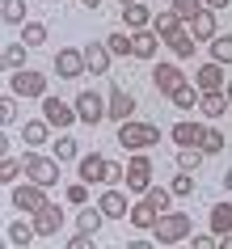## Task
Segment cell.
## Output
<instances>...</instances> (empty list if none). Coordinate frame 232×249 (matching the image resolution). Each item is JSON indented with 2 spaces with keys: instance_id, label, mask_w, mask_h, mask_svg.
<instances>
[{
  "instance_id": "cell-1",
  "label": "cell",
  "mask_w": 232,
  "mask_h": 249,
  "mask_svg": "<svg viewBox=\"0 0 232 249\" xmlns=\"http://www.w3.org/2000/svg\"><path fill=\"white\" fill-rule=\"evenodd\" d=\"M118 144L131 148V152L156 148L161 144V127L156 123H140V118H127V123H118Z\"/></svg>"
},
{
  "instance_id": "cell-2",
  "label": "cell",
  "mask_w": 232,
  "mask_h": 249,
  "mask_svg": "<svg viewBox=\"0 0 232 249\" xmlns=\"http://www.w3.org/2000/svg\"><path fill=\"white\" fill-rule=\"evenodd\" d=\"M190 232H194V220L186 211H165V215L156 220V228H152L156 245H178V241H186Z\"/></svg>"
},
{
  "instance_id": "cell-3",
  "label": "cell",
  "mask_w": 232,
  "mask_h": 249,
  "mask_svg": "<svg viewBox=\"0 0 232 249\" xmlns=\"http://www.w3.org/2000/svg\"><path fill=\"white\" fill-rule=\"evenodd\" d=\"M9 203H13V211H21V215H34V211H42L51 198H47V186H38V182H21V186H13V195H9Z\"/></svg>"
},
{
  "instance_id": "cell-4",
  "label": "cell",
  "mask_w": 232,
  "mask_h": 249,
  "mask_svg": "<svg viewBox=\"0 0 232 249\" xmlns=\"http://www.w3.org/2000/svg\"><path fill=\"white\" fill-rule=\"evenodd\" d=\"M59 165L64 160L59 157H42V152H26V178L30 182H38V186H59Z\"/></svg>"
},
{
  "instance_id": "cell-5",
  "label": "cell",
  "mask_w": 232,
  "mask_h": 249,
  "mask_svg": "<svg viewBox=\"0 0 232 249\" xmlns=\"http://www.w3.org/2000/svg\"><path fill=\"white\" fill-rule=\"evenodd\" d=\"M72 106H76V118L85 123V127H97L102 118H110V106H106V97L97 89H80Z\"/></svg>"
},
{
  "instance_id": "cell-6",
  "label": "cell",
  "mask_w": 232,
  "mask_h": 249,
  "mask_svg": "<svg viewBox=\"0 0 232 249\" xmlns=\"http://www.w3.org/2000/svg\"><path fill=\"white\" fill-rule=\"evenodd\" d=\"M9 89L17 93V97H47V76H42L38 68H17L13 76H9Z\"/></svg>"
},
{
  "instance_id": "cell-7",
  "label": "cell",
  "mask_w": 232,
  "mask_h": 249,
  "mask_svg": "<svg viewBox=\"0 0 232 249\" xmlns=\"http://www.w3.org/2000/svg\"><path fill=\"white\" fill-rule=\"evenodd\" d=\"M89 72V64H85V51L80 47H59L55 51V76L59 80H80Z\"/></svg>"
},
{
  "instance_id": "cell-8",
  "label": "cell",
  "mask_w": 232,
  "mask_h": 249,
  "mask_svg": "<svg viewBox=\"0 0 232 249\" xmlns=\"http://www.w3.org/2000/svg\"><path fill=\"white\" fill-rule=\"evenodd\" d=\"M148 186H152V157L148 152H131L127 157V190L143 195Z\"/></svg>"
},
{
  "instance_id": "cell-9",
  "label": "cell",
  "mask_w": 232,
  "mask_h": 249,
  "mask_svg": "<svg viewBox=\"0 0 232 249\" xmlns=\"http://www.w3.org/2000/svg\"><path fill=\"white\" fill-rule=\"evenodd\" d=\"M42 118L51 123L55 131H68L72 123H80V118H76V106L59 102V97H42Z\"/></svg>"
},
{
  "instance_id": "cell-10",
  "label": "cell",
  "mask_w": 232,
  "mask_h": 249,
  "mask_svg": "<svg viewBox=\"0 0 232 249\" xmlns=\"http://www.w3.org/2000/svg\"><path fill=\"white\" fill-rule=\"evenodd\" d=\"M106 106H110V118H114V123H127V118L135 114V93H127L123 85H110Z\"/></svg>"
},
{
  "instance_id": "cell-11",
  "label": "cell",
  "mask_w": 232,
  "mask_h": 249,
  "mask_svg": "<svg viewBox=\"0 0 232 249\" xmlns=\"http://www.w3.org/2000/svg\"><path fill=\"white\" fill-rule=\"evenodd\" d=\"M97 207L106 211V220H127L131 203H127V195H123L118 186H106L102 195H97Z\"/></svg>"
},
{
  "instance_id": "cell-12",
  "label": "cell",
  "mask_w": 232,
  "mask_h": 249,
  "mask_svg": "<svg viewBox=\"0 0 232 249\" xmlns=\"http://www.w3.org/2000/svg\"><path fill=\"white\" fill-rule=\"evenodd\" d=\"M106 173H110V160H106L102 152H85V157L76 160V178L80 182H106Z\"/></svg>"
},
{
  "instance_id": "cell-13",
  "label": "cell",
  "mask_w": 232,
  "mask_h": 249,
  "mask_svg": "<svg viewBox=\"0 0 232 249\" xmlns=\"http://www.w3.org/2000/svg\"><path fill=\"white\" fill-rule=\"evenodd\" d=\"M30 220H34L38 236H59V228H64V207H59V203H47V207L34 211Z\"/></svg>"
},
{
  "instance_id": "cell-14",
  "label": "cell",
  "mask_w": 232,
  "mask_h": 249,
  "mask_svg": "<svg viewBox=\"0 0 232 249\" xmlns=\"http://www.w3.org/2000/svg\"><path fill=\"white\" fill-rule=\"evenodd\" d=\"M148 80H152V89H156V93H165V97H169V93L178 89L186 76H181V68H178V64H152V76H148Z\"/></svg>"
},
{
  "instance_id": "cell-15",
  "label": "cell",
  "mask_w": 232,
  "mask_h": 249,
  "mask_svg": "<svg viewBox=\"0 0 232 249\" xmlns=\"http://www.w3.org/2000/svg\"><path fill=\"white\" fill-rule=\"evenodd\" d=\"M169 135H173V144H178V148H198V144H203V135H207V127H203V123H194V118H181V123H173V131H169Z\"/></svg>"
},
{
  "instance_id": "cell-16",
  "label": "cell",
  "mask_w": 232,
  "mask_h": 249,
  "mask_svg": "<svg viewBox=\"0 0 232 249\" xmlns=\"http://www.w3.org/2000/svg\"><path fill=\"white\" fill-rule=\"evenodd\" d=\"M161 42H165V38H161L152 26H148V30H135V34H131V55H135V59H156Z\"/></svg>"
},
{
  "instance_id": "cell-17",
  "label": "cell",
  "mask_w": 232,
  "mask_h": 249,
  "mask_svg": "<svg viewBox=\"0 0 232 249\" xmlns=\"http://www.w3.org/2000/svg\"><path fill=\"white\" fill-rule=\"evenodd\" d=\"M156 220H161V211L148 203V198H140V203H131V211H127V224L131 228H140V232H152L156 228Z\"/></svg>"
},
{
  "instance_id": "cell-18",
  "label": "cell",
  "mask_w": 232,
  "mask_h": 249,
  "mask_svg": "<svg viewBox=\"0 0 232 249\" xmlns=\"http://www.w3.org/2000/svg\"><path fill=\"white\" fill-rule=\"evenodd\" d=\"M85 64H89L93 76H106L110 64H114V51H110L106 42H89V47H85Z\"/></svg>"
},
{
  "instance_id": "cell-19",
  "label": "cell",
  "mask_w": 232,
  "mask_h": 249,
  "mask_svg": "<svg viewBox=\"0 0 232 249\" xmlns=\"http://www.w3.org/2000/svg\"><path fill=\"white\" fill-rule=\"evenodd\" d=\"M186 30H190L198 42H211V38L219 34V30H215V9H203V13H194L190 21H186Z\"/></svg>"
},
{
  "instance_id": "cell-20",
  "label": "cell",
  "mask_w": 232,
  "mask_h": 249,
  "mask_svg": "<svg viewBox=\"0 0 232 249\" xmlns=\"http://www.w3.org/2000/svg\"><path fill=\"white\" fill-rule=\"evenodd\" d=\"M4 236H9V245H13V249H30V245H34V236H38V228H34V220H13L9 228H4Z\"/></svg>"
},
{
  "instance_id": "cell-21",
  "label": "cell",
  "mask_w": 232,
  "mask_h": 249,
  "mask_svg": "<svg viewBox=\"0 0 232 249\" xmlns=\"http://www.w3.org/2000/svg\"><path fill=\"white\" fill-rule=\"evenodd\" d=\"M47 140H51V123L47 118H30L21 127V144L26 148H47Z\"/></svg>"
},
{
  "instance_id": "cell-22",
  "label": "cell",
  "mask_w": 232,
  "mask_h": 249,
  "mask_svg": "<svg viewBox=\"0 0 232 249\" xmlns=\"http://www.w3.org/2000/svg\"><path fill=\"white\" fill-rule=\"evenodd\" d=\"M194 85H198V89H224V85H228V76H224V64H215V59H211V64H203L198 68V72H194Z\"/></svg>"
},
{
  "instance_id": "cell-23",
  "label": "cell",
  "mask_w": 232,
  "mask_h": 249,
  "mask_svg": "<svg viewBox=\"0 0 232 249\" xmlns=\"http://www.w3.org/2000/svg\"><path fill=\"white\" fill-rule=\"evenodd\" d=\"M228 106L232 102H228V93H224V89H207L203 97H198V114H203V118H219Z\"/></svg>"
},
{
  "instance_id": "cell-24",
  "label": "cell",
  "mask_w": 232,
  "mask_h": 249,
  "mask_svg": "<svg viewBox=\"0 0 232 249\" xmlns=\"http://www.w3.org/2000/svg\"><path fill=\"white\" fill-rule=\"evenodd\" d=\"M198 97H203V89H198L194 80H181L178 89L169 93V102L178 106V110H198Z\"/></svg>"
},
{
  "instance_id": "cell-25",
  "label": "cell",
  "mask_w": 232,
  "mask_h": 249,
  "mask_svg": "<svg viewBox=\"0 0 232 249\" xmlns=\"http://www.w3.org/2000/svg\"><path fill=\"white\" fill-rule=\"evenodd\" d=\"M165 47H169V51H173V59H190V55L198 51V38H194L190 30L181 26L178 34H173V38H165Z\"/></svg>"
},
{
  "instance_id": "cell-26",
  "label": "cell",
  "mask_w": 232,
  "mask_h": 249,
  "mask_svg": "<svg viewBox=\"0 0 232 249\" xmlns=\"http://www.w3.org/2000/svg\"><path fill=\"white\" fill-rule=\"evenodd\" d=\"M123 21H127L131 34H135V30H148V26H152V9L135 0V4H127V9H123Z\"/></svg>"
},
{
  "instance_id": "cell-27",
  "label": "cell",
  "mask_w": 232,
  "mask_h": 249,
  "mask_svg": "<svg viewBox=\"0 0 232 249\" xmlns=\"http://www.w3.org/2000/svg\"><path fill=\"white\" fill-rule=\"evenodd\" d=\"M181 26H186V17H181V13H173V9H169V13H156V17H152V30L161 34V38H173V34H178Z\"/></svg>"
},
{
  "instance_id": "cell-28",
  "label": "cell",
  "mask_w": 232,
  "mask_h": 249,
  "mask_svg": "<svg viewBox=\"0 0 232 249\" xmlns=\"http://www.w3.org/2000/svg\"><path fill=\"white\" fill-rule=\"evenodd\" d=\"M51 157H59L64 165H68V160H80V144H76V135L59 131V140L51 144Z\"/></svg>"
},
{
  "instance_id": "cell-29",
  "label": "cell",
  "mask_w": 232,
  "mask_h": 249,
  "mask_svg": "<svg viewBox=\"0 0 232 249\" xmlns=\"http://www.w3.org/2000/svg\"><path fill=\"white\" fill-rule=\"evenodd\" d=\"M102 224H106V211L102 207H80V215H76V228L80 232H102Z\"/></svg>"
},
{
  "instance_id": "cell-30",
  "label": "cell",
  "mask_w": 232,
  "mask_h": 249,
  "mask_svg": "<svg viewBox=\"0 0 232 249\" xmlns=\"http://www.w3.org/2000/svg\"><path fill=\"white\" fill-rule=\"evenodd\" d=\"M143 198H148V203L165 215V211H173V198H178V195H173L169 186H148V190H143Z\"/></svg>"
},
{
  "instance_id": "cell-31",
  "label": "cell",
  "mask_w": 232,
  "mask_h": 249,
  "mask_svg": "<svg viewBox=\"0 0 232 249\" xmlns=\"http://www.w3.org/2000/svg\"><path fill=\"white\" fill-rule=\"evenodd\" d=\"M211 232L215 236L232 232V203H215V207H211Z\"/></svg>"
},
{
  "instance_id": "cell-32",
  "label": "cell",
  "mask_w": 232,
  "mask_h": 249,
  "mask_svg": "<svg viewBox=\"0 0 232 249\" xmlns=\"http://www.w3.org/2000/svg\"><path fill=\"white\" fill-rule=\"evenodd\" d=\"M26 42L17 38V42H4V55H0V59H4V68H9V72H17V68H26Z\"/></svg>"
},
{
  "instance_id": "cell-33",
  "label": "cell",
  "mask_w": 232,
  "mask_h": 249,
  "mask_svg": "<svg viewBox=\"0 0 232 249\" xmlns=\"http://www.w3.org/2000/svg\"><path fill=\"white\" fill-rule=\"evenodd\" d=\"M21 42H26L30 51L47 47V26H42V21H26V26H21Z\"/></svg>"
},
{
  "instance_id": "cell-34",
  "label": "cell",
  "mask_w": 232,
  "mask_h": 249,
  "mask_svg": "<svg viewBox=\"0 0 232 249\" xmlns=\"http://www.w3.org/2000/svg\"><path fill=\"white\" fill-rule=\"evenodd\" d=\"M203 148H178V169H186V173H198L203 169Z\"/></svg>"
},
{
  "instance_id": "cell-35",
  "label": "cell",
  "mask_w": 232,
  "mask_h": 249,
  "mask_svg": "<svg viewBox=\"0 0 232 249\" xmlns=\"http://www.w3.org/2000/svg\"><path fill=\"white\" fill-rule=\"evenodd\" d=\"M0 17H4V26H26V0H4Z\"/></svg>"
},
{
  "instance_id": "cell-36",
  "label": "cell",
  "mask_w": 232,
  "mask_h": 249,
  "mask_svg": "<svg viewBox=\"0 0 232 249\" xmlns=\"http://www.w3.org/2000/svg\"><path fill=\"white\" fill-rule=\"evenodd\" d=\"M211 59L215 64H232V34H215L211 38Z\"/></svg>"
},
{
  "instance_id": "cell-37",
  "label": "cell",
  "mask_w": 232,
  "mask_h": 249,
  "mask_svg": "<svg viewBox=\"0 0 232 249\" xmlns=\"http://www.w3.org/2000/svg\"><path fill=\"white\" fill-rule=\"evenodd\" d=\"M21 173H26V157L17 160V157H9V152L0 157V178H4V182H17Z\"/></svg>"
},
{
  "instance_id": "cell-38",
  "label": "cell",
  "mask_w": 232,
  "mask_h": 249,
  "mask_svg": "<svg viewBox=\"0 0 232 249\" xmlns=\"http://www.w3.org/2000/svg\"><path fill=\"white\" fill-rule=\"evenodd\" d=\"M207 152V157H215V152H224L228 148V140H224V131H215V127H207V135H203V144H198Z\"/></svg>"
},
{
  "instance_id": "cell-39",
  "label": "cell",
  "mask_w": 232,
  "mask_h": 249,
  "mask_svg": "<svg viewBox=\"0 0 232 249\" xmlns=\"http://www.w3.org/2000/svg\"><path fill=\"white\" fill-rule=\"evenodd\" d=\"M64 198L72 203V207H85V203H89V182H80V178H76V182L64 190Z\"/></svg>"
},
{
  "instance_id": "cell-40",
  "label": "cell",
  "mask_w": 232,
  "mask_h": 249,
  "mask_svg": "<svg viewBox=\"0 0 232 249\" xmlns=\"http://www.w3.org/2000/svg\"><path fill=\"white\" fill-rule=\"evenodd\" d=\"M169 190H173L178 198H190V195H194V173H186V169H181L178 178L169 182Z\"/></svg>"
},
{
  "instance_id": "cell-41",
  "label": "cell",
  "mask_w": 232,
  "mask_h": 249,
  "mask_svg": "<svg viewBox=\"0 0 232 249\" xmlns=\"http://www.w3.org/2000/svg\"><path fill=\"white\" fill-rule=\"evenodd\" d=\"M106 47L114 55H131V30H114V34L106 38Z\"/></svg>"
},
{
  "instance_id": "cell-42",
  "label": "cell",
  "mask_w": 232,
  "mask_h": 249,
  "mask_svg": "<svg viewBox=\"0 0 232 249\" xmlns=\"http://www.w3.org/2000/svg\"><path fill=\"white\" fill-rule=\"evenodd\" d=\"M17 118V93L9 89L4 93V97H0V123H4V127H9V123H13Z\"/></svg>"
},
{
  "instance_id": "cell-43",
  "label": "cell",
  "mask_w": 232,
  "mask_h": 249,
  "mask_svg": "<svg viewBox=\"0 0 232 249\" xmlns=\"http://www.w3.org/2000/svg\"><path fill=\"white\" fill-rule=\"evenodd\" d=\"M203 9H207V0H173V13H181L186 21H190L194 13H203Z\"/></svg>"
},
{
  "instance_id": "cell-44",
  "label": "cell",
  "mask_w": 232,
  "mask_h": 249,
  "mask_svg": "<svg viewBox=\"0 0 232 249\" xmlns=\"http://www.w3.org/2000/svg\"><path fill=\"white\" fill-rule=\"evenodd\" d=\"M127 182V165H118V160H110V173H106V186H123Z\"/></svg>"
},
{
  "instance_id": "cell-45",
  "label": "cell",
  "mask_w": 232,
  "mask_h": 249,
  "mask_svg": "<svg viewBox=\"0 0 232 249\" xmlns=\"http://www.w3.org/2000/svg\"><path fill=\"white\" fill-rule=\"evenodd\" d=\"M68 249H93V232H76L68 241Z\"/></svg>"
},
{
  "instance_id": "cell-46",
  "label": "cell",
  "mask_w": 232,
  "mask_h": 249,
  "mask_svg": "<svg viewBox=\"0 0 232 249\" xmlns=\"http://www.w3.org/2000/svg\"><path fill=\"white\" fill-rule=\"evenodd\" d=\"M215 245V232H203V236H194V249H211Z\"/></svg>"
},
{
  "instance_id": "cell-47",
  "label": "cell",
  "mask_w": 232,
  "mask_h": 249,
  "mask_svg": "<svg viewBox=\"0 0 232 249\" xmlns=\"http://www.w3.org/2000/svg\"><path fill=\"white\" fill-rule=\"evenodd\" d=\"M80 4H85L89 13H97V9H102V0H80Z\"/></svg>"
},
{
  "instance_id": "cell-48",
  "label": "cell",
  "mask_w": 232,
  "mask_h": 249,
  "mask_svg": "<svg viewBox=\"0 0 232 249\" xmlns=\"http://www.w3.org/2000/svg\"><path fill=\"white\" fill-rule=\"evenodd\" d=\"M207 9H215V13H219V9H228V0H207Z\"/></svg>"
},
{
  "instance_id": "cell-49",
  "label": "cell",
  "mask_w": 232,
  "mask_h": 249,
  "mask_svg": "<svg viewBox=\"0 0 232 249\" xmlns=\"http://www.w3.org/2000/svg\"><path fill=\"white\" fill-rule=\"evenodd\" d=\"M219 249H232V232H224V236H219Z\"/></svg>"
},
{
  "instance_id": "cell-50",
  "label": "cell",
  "mask_w": 232,
  "mask_h": 249,
  "mask_svg": "<svg viewBox=\"0 0 232 249\" xmlns=\"http://www.w3.org/2000/svg\"><path fill=\"white\" fill-rule=\"evenodd\" d=\"M224 186H228V190H232V165H228V173H224Z\"/></svg>"
},
{
  "instance_id": "cell-51",
  "label": "cell",
  "mask_w": 232,
  "mask_h": 249,
  "mask_svg": "<svg viewBox=\"0 0 232 249\" xmlns=\"http://www.w3.org/2000/svg\"><path fill=\"white\" fill-rule=\"evenodd\" d=\"M224 93H228V102H232V80H228V85H224Z\"/></svg>"
},
{
  "instance_id": "cell-52",
  "label": "cell",
  "mask_w": 232,
  "mask_h": 249,
  "mask_svg": "<svg viewBox=\"0 0 232 249\" xmlns=\"http://www.w3.org/2000/svg\"><path fill=\"white\" fill-rule=\"evenodd\" d=\"M118 4H123V9H127V4H135V0H118Z\"/></svg>"
}]
</instances>
